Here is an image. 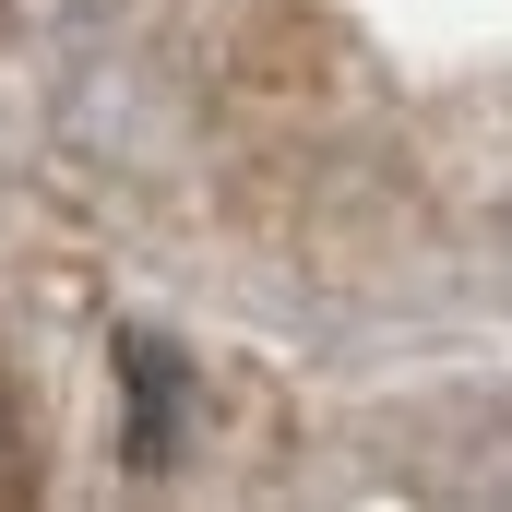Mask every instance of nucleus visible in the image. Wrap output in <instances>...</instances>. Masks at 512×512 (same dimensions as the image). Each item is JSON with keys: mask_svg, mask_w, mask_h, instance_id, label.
Returning <instances> with one entry per match:
<instances>
[{"mask_svg": "<svg viewBox=\"0 0 512 512\" xmlns=\"http://www.w3.org/2000/svg\"><path fill=\"white\" fill-rule=\"evenodd\" d=\"M120 453L155 477V465H179V417H191V370H179V346H155V334H120Z\"/></svg>", "mask_w": 512, "mask_h": 512, "instance_id": "f257e3e1", "label": "nucleus"}]
</instances>
